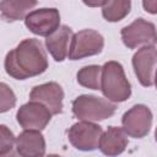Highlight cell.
<instances>
[{
    "label": "cell",
    "mask_w": 157,
    "mask_h": 157,
    "mask_svg": "<svg viewBox=\"0 0 157 157\" xmlns=\"http://www.w3.org/2000/svg\"><path fill=\"white\" fill-rule=\"evenodd\" d=\"M4 66L9 76L26 80L43 74L48 69V59L42 43L38 39L28 38L6 54Z\"/></svg>",
    "instance_id": "6da1fadb"
},
{
    "label": "cell",
    "mask_w": 157,
    "mask_h": 157,
    "mask_svg": "<svg viewBox=\"0 0 157 157\" xmlns=\"http://www.w3.org/2000/svg\"><path fill=\"white\" fill-rule=\"evenodd\" d=\"M99 90L110 102H124L130 97L131 87L120 63L107 61L101 67Z\"/></svg>",
    "instance_id": "7a4b0ae2"
},
{
    "label": "cell",
    "mask_w": 157,
    "mask_h": 157,
    "mask_svg": "<svg viewBox=\"0 0 157 157\" xmlns=\"http://www.w3.org/2000/svg\"><path fill=\"white\" fill-rule=\"evenodd\" d=\"M115 104L110 101L92 94L78 96L72 102V113L80 120H104L110 118L115 113Z\"/></svg>",
    "instance_id": "3957f363"
},
{
    "label": "cell",
    "mask_w": 157,
    "mask_h": 157,
    "mask_svg": "<svg viewBox=\"0 0 157 157\" xmlns=\"http://www.w3.org/2000/svg\"><path fill=\"white\" fill-rule=\"evenodd\" d=\"M104 47V38L93 29H82L72 34L69 47V59L78 60L86 56L97 55Z\"/></svg>",
    "instance_id": "277c9868"
},
{
    "label": "cell",
    "mask_w": 157,
    "mask_h": 157,
    "mask_svg": "<svg viewBox=\"0 0 157 157\" xmlns=\"http://www.w3.org/2000/svg\"><path fill=\"white\" fill-rule=\"evenodd\" d=\"M102 128L93 121L81 120L74 124L69 131L67 137L70 144L80 151H93L98 148Z\"/></svg>",
    "instance_id": "5b68a950"
},
{
    "label": "cell",
    "mask_w": 157,
    "mask_h": 157,
    "mask_svg": "<svg viewBox=\"0 0 157 157\" xmlns=\"http://www.w3.org/2000/svg\"><path fill=\"white\" fill-rule=\"evenodd\" d=\"M121 125L126 135L141 139L150 132L152 125V113L147 105L136 104L124 113Z\"/></svg>",
    "instance_id": "8992f818"
},
{
    "label": "cell",
    "mask_w": 157,
    "mask_h": 157,
    "mask_svg": "<svg viewBox=\"0 0 157 157\" xmlns=\"http://www.w3.org/2000/svg\"><path fill=\"white\" fill-rule=\"evenodd\" d=\"M123 43L130 48H137L139 45H155L156 44V27L152 22L144 18H136L129 26H125L121 32Z\"/></svg>",
    "instance_id": "52a82bcc"
},
{
    "label": "cell",
    "mask_w": 157,
    "mask_h": 157,
    "mask_svg": "<svg viewBox=\"0 0 157 157\" xmlns=\"http://www.w3.org/2000/svg\"><path fill=\"white\" fill-rule=\"evenodd\" d=\"M52 113L49 109L36 101H29L28 103L21 105L16 113L17 123L25 130H43L52 119Z\"/></svg>",
    "instance_id": "ba28073f"
},
{
    "label": "cell",
    "mask_w": 157,
    "mask_h": 157,
    "mask_svg": "<svg viewBox=\"0 0 157 157\" xmlns=\"http://www.w3.org/2000/svg\"><path fill=\"white\" fill-rule=\"evenodd\" d=\"M26 27L34 34L48 37L60 25V13L54 7L34 10L25 17Z\"/></svg>",
    "instance_id": "9c48e42d"
},
{
    "label": "cell",
    "mask_w": 157,
    "mask_h": 157,
    "mask_svg": "<svg viewBox=\"0 0 157 157\" xmlns=\"http://www.w3.org/2000/svg\"><path fill=\"white\" fill-rule=\"evenodd\" d=\"M157 61V50L155 45H145L140 48L132 56V66L136 77L145 87L155 83V69Z\"/></svg>",
    "instance_id": "30bf717a"
},
{
    "label": "cell",
    "mask_w": 157,
    "mask_h": 157,
    "mask_svg": "<svg viewBox=\"0 0 157 157\" xmlns=\"http://www.w3.org/2000/svg\"><path fill=\"white\" fill-rule=\"evenodd\" d=\"M63 99L64 91L61 86L56 82L38 85L33 87L29 93V101H36L44 104L53 115L60 114L63 112Z\"/></svg>",
    "instance_id": "8fae6325"
},
{
    "label": "cell",
    "mask_w": 157,
    "mask_h": 157,
    "mask_svg": "<svg viewBox=\"0 0 157 157\" xmlns=\"http://www.w3.org/2000/svg\"><path fill=\"white\" fill-rule=\"evenodd\" d=\"M16 150L23 157H40L45 153V141L39 130H25L16 139Z\"/></svg>",
    "instance_id": "7c38bea8"
},
{
    "label": "cell",
    "mask_w": 157,
    "mask_h": 157,
    "mask_svg": "<svg viewBox=\"0 0 157 157\" xmlns=\"http://www.w3.org/2000/svg\"><path fill=\"white\" fill-rule=\"evenodd\" d=\"M72 34V29L63 25L47 37L45 47L55 61H63L67 56L69 44L71 42Z\"/></svg>",
    "instance_id": "4fadbf2b"
},
{
    "label": "cell",
    "mask_w": 157,
    "mask_h": 157,
    "mask_svg": "<svg viewBox=\"0 0 157 157\" xmlns=\"http://www.w3.org/2000/svg\"><path fill=\"white\" fill-rule=\"evenodd\" d=\"M126 132L118 126H109L99 137L98 148L107 156H117L125 151L128 146Z\"/></svg>",
    "instance_id": "5bb4252c"
},
{
    "label": "cell",
    "mask_w": 157,
    "mask_h": 157,
    "mask_svg": "<svg viewBox=\"0 0 157 157\" xmlns=\"http://www.w3.org/2000/svg\"><path fill=\"white\" fill-rule=\"evenodd\" d=\"M38 0H1L0 15L7 22L20 21L27 16L29 10L37 5Z\"/></svg>",
    "instance_id": "9a60e30c"
},
{
    "label": "cell",
    "mask_w": 157,
    "mask_h": 157,
    "mask_svg": "<svg viewBox=\"0 0 157 157\" xmlns=\"http://www.w3.org/2000/svg\"><path fill=\"white\" fill-rule=\"evenodd\" d=\"M131 10V0H105L102 6V15L108 22L123 20Z\"/></svg>",
    "instance_id": "2e32d148"
},
{
    "label": "cell",
    "mask_w": 157,
    "mask_h": 157,
    "mask_svg": "<svg viewBox=\"0 0 157 157\" xmlns=\"http://www.w3.org/2000/svg\"><path fill=\"white\" fill-rule=\"evenodd\" d=\"M77 82L91 90L101 88V66L98 65H88L83 66L77 72Z\"/></svg>",
    "instance_id": "e0dca14e"
},
{
    "label": "cell",
    "mask_w": 157,
    "mask_h": 157,
    "mask_svg": "<svg viewBox=\"0 0 157 157\" xmlns=\"http://www.w3.org/2000/svg\"><path fill=\"white\" fill-rule=\"evenodd\" d=\"M16 104V96L9 85L0 82V113L12 109Z\"/></svg>",
    "instance_id": "ac0fdd59"
},
{
    "label": "cell",
    "mask_w": 157,
    "mask_h": 157,
    "mask_svg": "<svg viewBox=\"0 0 157 157\" xmlns=\"http://www.w3.org/2000/svg\"><path fill=\"white\" fill-rule=\"evenodd\" d=\"M15 135L6 125H0V156H6L12 152L15 145Z\"/></svg>",
    "instance_id": "d6986e66"
},
{
    "label": "cell",
    "mask_w": 157,
    "mask_h": 157,
    "mask_svg": "<svg viewBox=\"0 0 157 157\" xmlns=\"http://www.w3.org/2000/svg\"><path fill=\"white\" fill-rule=\"evenodd\" d=\"M144 9L150 13H156V0H144Z\"/></svg>",
    "instance_id": "ffe728a7"
},
{
    "label": "cell",
    "mask_w": 157,
    "mask_h": 157,
    "mask_svg": "<svg viewBox=\"0 0 157 157\" xmlns=\"http://www.w3.org/2000/svg\"><path fill=\"white\" fill-rule=\"evenodd\" d=\"M85 5L90 6V7H98V6H103V4L105 2V0H82Z\"/></svg>",
    "instance_id": "44dd1931"
}]
</instances>
